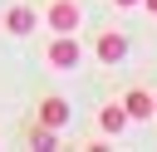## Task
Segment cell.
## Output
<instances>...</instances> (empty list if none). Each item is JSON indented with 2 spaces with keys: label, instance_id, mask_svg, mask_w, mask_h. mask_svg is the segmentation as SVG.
<instances>
[{
  "label": "cell",
  "instance_id": "6da1fadb",
  "mask_svg": "<svg viewBox=\"0 0 157 152\" xmlns=\"http://www.w3.org/2000/svg\"><path fill=\"white\" fill-rule=\"evenodd\" d=\"M78 20H83V10H78L74 0H49V10H44V25H49L54 34H74Z\"/></svg>",
  "mask_w": 157,
  "mask_h": 152
},
{
  "label": "cell",
  "instance_id": "7a4b0ae2",
  "mask_svg": "<svg viewBox=\"0 0 157 152\" xmlns=\"http://www.w3.org/2000/svg\"><path fill=\"white\" fill-rule=\"evenodd\" d=\"M78 59H83V49H78L74 34H59V39L49 44V64H54V69H78Z\"/></svg>",
  "mask_w": 157,
  "mask_h": 152
},
{
  "label": "cell",
  "instance_id": "3957f363",
  "mask_svg": "<svg viewBox=\"0 0 157 152\" xmlns=\"http://www.w3.org/2000/svg\"><path fill=\"white\" fill-rule=\"evenodd\" d=\"M93 54H98L103 64H123V59H128V39H123L118 29H103L98 44H93Z\"/></svg>",
  "mask_w": 157,
  "mask_h": 152
},
{
  "label": "cell",
  "instance_id": "277c9868",
  "mask_svg": "<svg viewBox=\"0 0 157 152\" xmlns=\"http://www.w3.org/2000/svg\"><path fill=\"white\" fill-rule=\"evenodd\" d=\"M0 25H5V29H10V34H29V29H34V25H39V15H34V10H29V5H10V10H5V20H0Z\"/></svg>",
  "mask_w": 157,
  "mask_h": 152
},
{
  "label": "cell",
  "instance_id": "5b68a950",
  "mask_svg": "<svg viewBox=\"0 0 157 152\" xmlns=\"http://www.w3.org/2000/svg\"><path fill=\"white\" fill-rule=\"evenodd\" d=\"M98 127H103L108 137H118V132L128 127V108H123V103H103V108H98Z\"/></svg>",
  "mask_w": 157,
  "mask_h": 152
},
{
  "label": "cell",
  "instance_id": "8992f818",
  "mask_svg": "<svg viewBox=\"0 0 157 152\" xmlns=\"http://www.w3.org/2000/svg\"><path fill=\"white\" fill-rule=\"evenodd\" d=\"M123 108H128V123H142V118H152V98H147L142 88H128Z\"/></svg>",
  "mask_w": 157,
  "mask_h": 152
},
{
  "label": "cell",
  "instance_id": "52a82bcc",
  "mask_svg": "<svg viewBox=\"0 0 157 152\" xmlns=\"http://www.w3.org/2000/svg\"><path fill=\"white\" fill-rule=\"evenodd\" d=\"M39 123H44V127H64V123H69V103H64V98H44V103H39Z\"/></svg>",
  "mask_w": 157,
  "mask_h": 152
},
{
  "label": "cell",
  "instance_id": "ba28073f",
  "mask_svg": "<svg viewBox=\"0 0 157 152\" xmlns=\"http://www.w3.org/2000/svg\"><path fill=\"white\" fill-rule=\"evenodd\" d=\"M34 147L49 152V147H54V127H39V132H34Z\"/></svg>",
  "mask_w": 157,
  "mask_h": 152
},
{
  "label": "cell",
  "instance_id": "9c48e42d",
  "mask_svg": "<svg viewBox=\"0 0 157 152\" xmlns=\"http://www.w3.org/2000/svg\"><path fill=\"white\" fill-rule=\"evenodd\" d=\"M137 5H142V10H147V15H157V0H137Z\"/></svg>",
  "mask_w": 157,
  "mask_h": 152
},
{
  "label": "cell",
  "instance_id": "30bf717a",
  "mask_svg": "<svg viewBox=\"0 0 157 152\" xmlns=\"http://www.w3.org/2000/svg\"><path fill=\"white\" fill-rule=\"evenodd\" d=\"M113 5H118V10H132V5H137V0H113Z\"/></svg>",
  "mask_w": 157,
  "mask_h": 152
},
{
  "label": "cell",
  "instance_id": "8fae6325",
  "mask_svg": "<svg viewBox=\"0 0 157 152\" xmlns=\"http://www.w3.org/2000/svg\"><path fill=\"white\" fill-rule=\"evenodd\" d=\"M152 113H157V98H152Z\"/></svg>",
  "mask_w": 157,
  "mask_h": 152
}]
</instances>
